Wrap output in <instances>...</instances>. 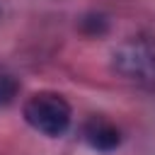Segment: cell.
Instances as JSON below:
<instances>
[{
	"label": "cell",
	"instance_id": "obj_1",
	"mask_svg": "<svg viewBox=\"0 0 155 155\" xmlns=\"http://www.w3.org/2000/svg\"><path fill=\"white\" fill-rule=\"evenodd\" d=\"M22 114H24V121L34 131H39L48 138L63 136L70 128V121H73V109H70L68 99L58 92H36V94H31L24 102Z\"/></svg>",
	"mask_w": 155,
	"mask_h": 155
},
{
	"label": "cell",
	"instance_id": "obj_2",
	"mask_svg": "<svg viewBox=\"0 0 155 155\" xmlns=\"http://www.w3.org/2000/svg\"><path fill=\"white\" fill-rule=\"evenodd\" d=\"M114 68L128 80L155 85V48L145 39H131L114 51Z\"/></svg>",
	"mask_w": 155,
	"mask_h": 155
},
{
	"label": "cell",
	"instance_id": "obj_3",
	"mask_svg": "<svg viewBox=\"0 0 155 155\" xmlns=\"http://www.w3.org/2000/svg\"><path fill=\"white\" fill-rule=\"evenodd\" d=\"M82 136L85 140L90 143V148L94 150H102V153H109L114 148H119L121 143V133L114 124H109L107 119H99V116H92L85 126H82Z\"/></svg>",
	"mask_w": 155,
	"mask_h": 155
},
{
	"label": "cell",
	"instance_id": "obj_4",
	"mask_svg": "<svg viewBox=\"0 0 155 155\" xmlns=\"http://www.w3.org/2000/svg\"><path fill=\"white\" fill-rule=\"evenodd\" d=\"M17 92H19V82H17V78H15L12 73L0 70V107L12 104L15 97H17Z\"/></svg>",
	"mask_w": 155,
	"mask_h": 155
}]
</instances>
